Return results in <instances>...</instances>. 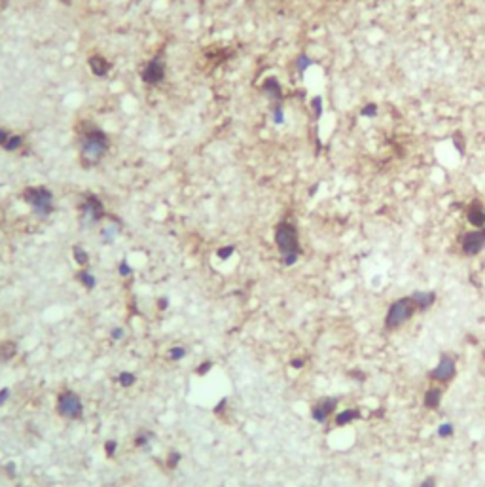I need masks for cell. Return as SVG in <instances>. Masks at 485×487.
<instances>
[{
  "mask_svg": "<svg viewBox=\"0 0 485 487\" xmlns=\"http://www.w3.org/2000/svg\"><path fill=\"white\" fill-rule=\"evenodd\" d=\"M290 364H292V368H303V360L301 358H294Z\"/></svg>",
  "mask_w": 485,
  "mask_h": 487,
  "instance_id": "41",
  "label": "cell"
},
{
  "mask_svg": "<svg viewBox=\"0 0 485 487\" xmlns=\"http://www.w3.org/2000/svg\"><path fill=\"white\" fill-rule=\"evenodd\" d=\"M72 252H74V260L78 262L80 265H87L89 256H87V252L82 248V246H74V248H72Z\"/></svg>",
  "mask_w": 485,
  "mask_h": 487,
  "instance_id": "19",
  "label": "cell"
},
{
  "mask_svg": "<svg viewBox=\"0 0 485 487\" xmlns=\"http://www.w3.org/2000/svg\"><path fill=\"white\" fill-rule=\"evenodd\" d=\"M411 300H413L417 309L425 311V309H429V307H432L434 305L436 294H434V292H415V294L411 296Z\"/></svg>",
  "mask_w": 485,
  "mask_h": 487,
  "instance_id": "13",
  "label": "cell"
},
{
  "mask_svg": "<svg viewBox=\"0 0 485 487\" xmlns=\"http://www.w3.org/2000/svg\"><path fill=\"white\" fill-rule=\"evenodd\" d=\"M440 400H442V389L432 387V389L427 391V394H425V406L429 410H436L440 406Z\"/></svg>",
  "mask_w": 485,
  "mask_h": 487,
  "instance_id": "15",
  "label": "cell"
},
{
  "mask_svg": "<svg viewBox=\"0 0 485 487\" xmlns=\"http://www.w3.org/2000/svg\"><path fill=\"white\" fill-rule=\"evenodd\" d=\"M377 112H379V106L375 105V103H368V105H364L362 110H360V114H362L364 118H375Z\"/></svg>",
  "mask_w": 485,
  "mask_h": 487,
  "instance_id": "22",
  "label": "cell"
},
{
  "mask_svg": "<svg viewBox=\"0 0 485 487\" xmlns=\"http://www.w3.org/2000/svg\"><path fill=\"white\" fill-rule=\"evenodd\" d=\"M311 65H313V61L307 57V55H299V57L296 59V69H298V72H305Z\"/></svg>",
  "mask_w": 485,
  "mask_h": 487,
  "instance_id": "23",
  "label": "cell"
},
{
  "mask_svg": "<svg viewBox=\"0 0 485 487\" xmlns=\"http://www.w3.org/2000/svg\"><path fill=\"white\" fill-rule=\"evenodd\" d=\"M82 410H84V406H82V400H80V396L76 394V393H63L61 396H59V402H57V412L63 415V417H69V419H78L82 415Z\"/></svg>",
  "mask_w": 485,
  "mask_h": 487,
  "instance_id": "5",
  "label": "cell"
},
{
  "mask_svg": "<svg viewBox=\"0 0 485 487\" xmlns=\"http://www.w3.org/2000/svg\"><path fill=\"white\" fill-rule=\"evenodd\" d=\"M8 396H10V389L8 387H4V389H0V406L4 404V402L8 400Z\"/></svg>",
  "mask_w": 485,
  "mask_h": 487,
  "instance_id": "37",
  "label": "cell"
},
{
  "mask_svg": "<svg viewBox=\"0 0 485 487\" xmlns=\"http://www.w3.org/2000/svg\"><path fill=\"white\" fill-rule=\"evenodd\" d=\"M233 246H222V248H218V258H222V260H227L231 254H233Z\"/></svg>",
  "mask_w": 485,
  "mask_h": 487,
  "instance_id": "32",
  "label": "cell"
},
{
  "mask_svg": "<svg viewBox=\"0 0 485 487\" xmlns=\"http://www.w3.org/2000/svg\"><path fill=\"white\" fill-rule=\"evenodd\" d=\"M163 63L161 61H150L148 65H146V69L142 72V80L146 82V84H159L161 80H163Z\"/></svg>",
  "mask_w": 485,
  "mask_h": 487,
  "instance_id": "9",
  "label": "cell"
},
{
  "mask_svg": "<svg viewBox=\"0 0 485 487\" xmlns=\"http://www.w3.org/2000/svg\"><path fill=\"white\" fill-rule=\"evenodd\" d=\"M415 311H417V307L411 298H400V300H396V301L389 307V313L385 317V324H387L389 328H396L400 324H404L406 320H410Z\"/></svg>",
  "mask_w": 485,
  "mask_h": 487,
  "instance_id": "2",
  "label": "cell"
},
{
  "mask_svg": "<svg viewBox=\"0 0 485 487\" xmlns=\"http://www.w3.org/2000/svg\"><path fill=\"white\" fill-rule=\"evenodd\" d=\"M453 144L457 146V150H459V154L463 156L465 154V139H463V135H461V131H457L455 135H453Z\"/></svg>",
  "mask_w": 485,
  "mask_h": 487,
  "instance_id": "26",
  "label": "cell"
},
{
  "mask_svg": "<svg viewBox=\"0 0 485 487\" xmlns=\"http://www.w3.org/2000/svg\"><path fill=\"white\" fill-rule=\"evenodd\" d=\"M23 197L40 216H48L53 210V197L46 188H27Z\"/></svg>",
  "mask_w": 485,
  "mask_h": 487,
  "instance_id": "4",
  "label": "cell"
},
{
  "mask_svg": "<svg viewBox=\"0 0 485 487\" xmlns=\"http://www.w3.org/2000/svg\"><path fill=\"white\" fill-rule=\"evenodd\" d=\"M118 381H120L121 387H131V385H135L137 377H135V374H131V372H121L120 375H118Z\"/></svg>",
  "mask_w": 485,
  "mask_h": 487,
  "instance_id": "20",
  "label": "cell"
},
{
  "mask_svg": "<svg viewBox=\"0 0 485 487\" xmlns=\"http://www.w3.org/2000/svg\"><path fill=\"white\" fill-rule=\"evenodd\" d=\"M275 241L282 254L284 265H294L299 256V241H298V229L290 222H280L275 229Z\"/></svg>",
  "mask_w": 485,
  "mask_h": 487,
  "instance_id": "1",
  "label": "cell"
},
{
  "mask_svg": "<svg viewBox=\"0 0 485 487\" xmlns=\"http://www.w3.org/2000/svg\"><path fill=\"white\" fill-rule=\"evenodd\" d=\"M21 144H23V137H19V135H12V137L8 139V142L4 144V148H6V150H10V152H14V150H18Z\"/></svg>",
  "mask_w": 485,
  "mask_h": 487,
  "instance_id": "24",
  "label": "cell"
},
{
  "mask_svg": "<svg viewBox=\"0 0 485 487\" xmlns=\"http://www.w3.org/2000/svg\"><path fill=\"white\" fill-rule=\"evenodd\" d=\"M2 2H8V0H2Z\"/></svg>",
  "mask_w": 485,
  "mask_h": 487,
  "instance_id": "42",
  "label": "cell"
},
{
  "mask_svg": "<svg viewBox=\"0 0 485 487\" xmlns=\"http://www.w3.org/2000/svg\"><path fill=\"white\" fill-rule=\"evenodd\" d=\"M225 404H227V400H225V398H222V400H220L218 404H216V406H214V413H216V415H220V413L224 412V410H225Z\"/></svg>",
  "mask_w": 485,
  "mask_h": 487,
  "instance_id": "35",
  "label": "cell"
},
{
  "mask_svg": "<svg viewBox=\"0 0 485 487\" xmlns=\"http://www.w3.org/2000/svg\"><path fill=\"white\" fill-rule=\"evenodd\" d=\"M121 337H123V330H121V328H114V330H112V339H114V341H120Z\"/></svg>",
  "mask_w": 485,
  "mask_h": 487,
  "instance_id": "38",
  "label": "cell"
},
{
  "mask_svg": "<svg viewBox=\"0 0 485 487\" xmlns=\"http://www.w3.org/2000/svg\"><path fill=\"white\" fill-rule=\"evenodd\" d=\"M116 450H118V444H116L114 440H108V442L104 444V453H106V457H114V455H116Z\"/></svg>",
  "mask_w": 485,
  "mask_h": 487,
  "instance_id": "29",
  "label": "cell"
},
{
  "mask_svg": "<svg viewBox=\"0 0 485 487\" xmlns=\"http://www.w3.org/2000/svg\"><path fill=\"white\" fill-rule=\"evenodd\" d=\"M263 91L269 95V99H271L275 105H280L282 91H280V84H279L277 78H267V80L263 82Z\"/></svg>",
  "mask_w": 485,
  "mask_h": 487,
  "instance_id": "12",
  "label": "cell"
},
{
  "mask_svg": "<svg viewBox=\"0 0 485 487\" xmlns=\"http://www.w3.org/2000/svg\"><path fill=\"white\" fill-rule=\"evenodd\" d=\"M84 212L91 216V220H99V218H103L104 209H103V203L99 201V197H95V195H87L86 203H84Z\"/></svg>",
  "mask_w": 485,
  "mask_h": 487,
  "instance_id": "11",
  "label": "cell"
},
{
  "mask_svg": "<svg viewBox=\"0 0 485 487\" xmlns=\"http://www.w3.org/2000/svg\"><path fill=\"white\" fill-rule=\"evenodd\" d=\"M466 216H468V222H470L474 227H478V229H480V227H485V209L480 201H472V203H470Z\"/></svg>",
  "mask_w": 485,
  "mask_h": 487,
  "instance_id": "10",
  "label": "cell"
},
{
  "mask_svg": "<svg viewBox=\"0 0 485 487\" xmlns=\"http://www.w3.org/2000/svg\"><path fill=\"white\" fill-rule=\"evenodd\" d=\"M6 472L10 474V478H16V465H14V463H8V465H6Z\"/></svg>",
  "mask_w": 485,
  "mask_h": 487,
  "instance_id": "39",
  "label": "cell"
},
{
  "mask_svg": "<svg viewBox=\"0 0 485 487\" xmlns=\"http://www.w3.org/2000/svg\"><path fill=\"white\" fill-rule=\"evenodd\" d=\"M455 372H457V368H455V360L451 358L449 355H444L442 358H440V362L438 366L432 370V379L438 383H449L453 377H455Z\"/></svg>",
  "mask_w": 485,
  "mask_h": 487,
  "instance_id": "7",
  "label": "cell"
},
{
  "mask_svg": "<svg viewBox=\"0 0 485 487\" xmlns=\"http://www.w3.org/2000/svg\"><path fill=\"white\" fill-rule=\"evenodd\" d=\"M180 459H182V455H180L178 451L171 453V455H169V459H167V467H169V468H176V465L180 463Z\"/></svg>",
  "mask_w": 485,
  "mask_h": 487,
  "instance_id": "30",
  "label": "cell"
},
{
  "mask_svg": "<svg viewBox=\"0 0 485 487\" xmlns=\"http://www.w3.org/2000/svg\"><path fill=\"white\" fill-rule=\"evenodd\" d=\"M16 353H18V347H16L14 341H4V343H0V360H10V358L16 356Z\"/></svg>",
  "mask_w": 485,
  "mask_h": 487,
  "instance_id": "17",
  "label": "cell"
},
{
  "mask_svg": "<svg viewBox=\"0 0 485 487\" xmlns=\"http://www.w3.org/2000/svg\"><path fill=\"white\" fill-rule=\"evenodd\" d=\"M451 434H453V427H451L449 423H444V425L438 427V436L440 438H449Z\"/></svg>",
  "mask_w": 485,
  "mask_h": 487,
  "instance_id": "28",
  "label": "cell"
},
{
  "mask_svg": "<svg viewBox=\"0 0 485 487\" xmlns=\"http://www.w3.org/2000/svg\"><path fill=\"white\" fill-rule=\"evenodd\" d=\"M154 438V432H150V431H140L137 438H135V446L137 448H144V446H148V442Z\"/></svg>",
  "mask_w": 485,
  "mask_h": 487,
  "instance_id": "18",
  "label": "cell"
},
{
  "mask_svg": "<svg viewBox=\"0 0 485 487\" xmlns=\"http://www.w3.org/2000/svg\"><path fill=\"white\" fill-rule=\"evenodd\" d=\"M354 419H358V410H345L339 415H336V425L337 427H345V425H349Z\"/></svg>",
  "mask_w": 485,
  "mask_h": 487,
  "instance_id": "16",
  "label": "cell"
},
{
  "mask_svg": "<svg viewBox=\"0 0 485 487\" xmlns=\"http://www.w3.org/2000/svg\"><path fill=\"white\" fill-rule=\"evenodd\" d=\"M89 67L93 70V74H97V76H104L108 69H110V65H108V61L101 57V55H93L91 59H89Z\"/></svg>",
  "mask_w": 485,
  "mask_h": 487,
  "instance_id": "14",
  "label": "cell"
},
{
  "mask_svg": "<svg viewBox=\"0 0 485 487\" xmlns=\"http://www.w3.org/2000/svg\"><path fill=\"white\" fill-rule=\"evenodd\" d=\"M336 406H337V400L336 398H322V400H318V404L313 408L311 415L315 421H318V423H324L328 415L334 413V410H336Z\"/></svg>",
  "mask_w": 485,
  "mask_h": 487,
  "instance_id": "8",
  "label": "cell"
},
{
  "mask_svg": "<svg viewBox=\"0 0 485 487\" xmlns=\"http://www.w3.org/2000/svg\"><path fill=\"white\" fill-rule=\"evenodd\" d=\"M12 137V133L10 131H6V129H0V146H4L6 142H8V139Z\"/></svg>",
  "mask_w": 485,
  "mask_h": 487,
  "instance_id": "34",
  "label": "cell"
},
{
  "mask_svg": "<svg viewBox=\"0 0 485 487\" xmlns=\"http://www.w3.org/2000/svg\"><path fill=\"white\" fill-rule=\"evenodd\" d=\"M485 246V227L468 231L466 235L463 237V252L466 256H476L484 250Z\"/></svg>",
  "mask_w": 485,
  "mask_h": 487,
  "instance_id": "6",
  "label": "cell"
},
{
  "mask_svg": "<svg viewBox=\"0 0 485 487\" xmlns=\"http://www.w3.org/2000/svg\"><path fill=\"white\" fill-rule=\"evenodd\" d=\"M78 279H80V282L86 286V288H95V284H97V281H95V277L91 275V273H87V271H82V273H78Z\"/></svg>",
  "mask_w": 485,
  "mask_h": 487,
  "instance_id": "21",
  "label": "cell"
},
{
  "mask_svg": "<svg viewBox=\"0 0 485 487\" xmlns=\"http://www.w3.org/2000/svg\"><path fill=\"white\" fill-rule=\"evenodd\" d=\"M120 275L121 277H129V275H131V265H129L125 260L120 263Z\"/></svg>",
  "mask_w": 485,
  "mask_h": 487,
  "instance_id": "33",
  "label": "cell"
},
{
  "mask_svg": "<svg viewBox=\"0 0 485 487\" xmlns=\"http://www.w3.org/2000/svg\"><path fill=\"white\" fill-rule=\"evenodd\" d=\"M421 487H436V480H434V478H427V480L421 484Z\"/></svg>",
  "mask_w": 485,
  "mask_h": 487,
  "instance_id": "40",
  "label": "cell"
},
{
  "mask_svg": "<svg viewBox=\"0 0 485 487\" xmlns=\"http://www.w3.org/2000/svg\"><path fill=\"white\" fill-rule=\"evenodd\" d=\"M186 356V349L184 347H173L169 351V358L171 360H182Z\"/></svg>",
  "mask_w": 485,
  "mask_h": 487,
  "instance_id": "25",
  "label": "cell"
},
{
  "mask_svg": "<svg viewBox=\"0 0 485 487\" xmlns=\"http://www.w3.org/2000/svg\"><path fill=\"white\" fill-rule=\"evenodd\" d=\"M311 106H313V112H315V120H318V118L322 116V99H320V97H315Z\"/></svg>",
  "mask_w": 485,
  "mask_h": 487,
  "instance_id": "27",
  "label": "cell"
},
{
  "mask_svg": "<svg viewBox=\"0 0 485 487\" xmlns=\"http://www.w3.org/2000/svg\"><path fill=\"white\" fill-rule=\"evenodd\" d=\"M106 148H108V140L104 137V133L99 129H93L86 133V140L82 144V156L89 163H97L106 152Z\"/></svg>",
  "mask_w": 485,
  "mask_h": 487,
  "instance_id": "3",
  "label": "cell"
},
{
  "mask_svg": "<svg viewBox=\"0 0 485 487\" xmlns=\"http://www.w3.org/2000/svg\"><path fill=\"white\" fill-rule=\"evenodd\" d=\"M212 366H214V364H212L210 360L203 362V364H199V366H197V375H207L208 372L212 370Z\"/></svg>",
  "mask_w": 485,
  "mask_h": 487,
  "instance_id": "31",
  "label": "cell"
},
{
  "mask_svg": "<svg viewBox=\"0 0 485 487\" xmlns=\"http://www.w3.org/2000/svg\"><path fill=\"white\" fill-rule=\"evenodd\" d=\"M167 307H169V300H167V298H159V300H157V309H159V311H165Z\"/></svg>",
  "mask_w": 485,
  "mask_h": 487,
  "instance_id": "36",
  "label": "cell"
}]
</instances>
